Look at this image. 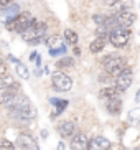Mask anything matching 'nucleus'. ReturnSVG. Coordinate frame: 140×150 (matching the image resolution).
<instances>
[{
	"instance_id": "nucleus-22",
	"label": "nucleus",
	"mask_w": 140,
	"mask_h": 150,
	"mask_svg": "<svg viewBox=\"0 0 140 150\" xmlns=\"http://www.w3.org/2000/svg\"><path fill=\"white\" fill-rule=\"evenodd\" d=\"M0 84H2V88H8V86H12V84H15V83H13V78H12V76L5 74V76H2V81H0Z\"/></svg>"
},
{
	"instance_id": "nucleus-2",
	"label": "nucleus",
	"mask_w": 140,
	"mask_h": 150,
	"mask_svg": "<svg viewBox=\"0 0 140 150\" xmlns=\"http://www.w3.org/2000/svg\"><path fill=\"white\" fill-rule=\"evenodd\" d=\"M35 18L31 17L28 12H23V13H18V17H15L13 20L7 22V28L10 31H17V33H25L28 28L31 27Z\"/></svg>"
},
{
	"instance_id": "nucleus-25",
	"label": "nucleus",
	"mask_w": 140,
	"mask_h": 150,
	"mask_svg": "<svg viewBox=\"0 0 140 150\" xmlns=\"http://www.w3.org/2000/svg\"><path fill=\"white\" fill-rule=\"evenodd\" d=\"M105 20H107V17H105V15H94V22H96L97 25H104Z\"/></svg>"
},
{
	"instance_id": "nucleus-14",
	"label": "nucleus",
	"mask_w": 140,
	"mask_h": 150,
	"mask_svg": "<svg viewBox=\"0 0 140 150\" xmlns=\"http://www.w3.org/2000/svg\"><path fill=\"white\" fill-rule=\"evenodd\" d=\"M122 93H124L122 89H119L117 86H112V88H104L99 94H101L102 99L110 101V99H117V97H120V94H122Z\"/></svg>"
},
{
	"instance_id": "nucleus-12",
	"label": "nucleus",
	"mask_w": 140,
	"mask_h": 150,
	"mask_svg": "<svg viewBox=\"0 0 140 150\" xmlns=\"http://www.w3.org/2000/svg\"><path fill=\"white\" fill-rule=\"evenodd\" d=\"M58 134L64 139V137H73L76 134V124L73 120H63L58 125Z\"/></svg>"
},
{
	"instance_id": "nucleus-8",
	"label": "nucleus",
	"mask_w": 140,
	"mask_h": 150,
	"mask_svg": "<svg viewBox=\"0 0 140 150\" xmlns=\"http://www.w3.org/2000/svg\"><path fill=\"white\" fill-rule=\"evenodd\" d=\"M18 91H20V86L18 84H12L8 88H2V104L5 107H10V104L17 99Z\"/></svg>"
},
{
	"instance_id": "nucleus-3",
	"label": "nucleus",
	"mask_w": 140,
	"mask_h": 150,
	"mask_svg": "<svg viewBox=\"0 0 140 150\" xmlns=\"http://www.w3.org/2000/svg\"><path fill=\"white\" fill-rule=\"evenodd\" d=\"M102 66H104V71L109 76H119L125 68V59L119 54H109L104 59Z\"/></svg>"
},
{
	"instance_id": "nucleus-27",
	"label": "nucleus",
	"mask_w": 140,
	"mask_h": 150,
	"mask_svg": "<svg viewBox=\"0 0 140 150\" xmlns=\"http://www.w3.org/2000/svg\"><path fill=\"white\" fill-rule=\"evenodd\" d=\"M130 119L132 120H140V109H135L130 112Z\"/></svg>"
},
{
	"instance_id": "nucleus-7",
	"label": "nucleus",
	"mask_w": 140,
	"mask_h": 150,
	"mask_svg": "<svg viewBox=\"0 0 140 150\" xmlns=\"http://www.w3.org/2000/svg\"><path fill=\"white\" fill-rule=\"evenodd\" d=\"M132 79H134V74H132V69L130 68H124V71L120 73L119 76H115V86H117L119 89H122V91H125V89L130 88L132 84Z\"/></svg>"
},
{
	"instance_id": "nucleus-1",
	"label": "nucleus",
	"mask_w": 140,
	"mask_h": 150,
	"mask_svg": "<svg viewBox=\"0 0 140 150\" xmlns=\"http://www.w3.org/2000/svg\"><path fill=\"white\" fill-rule=\"evenodd\" d=\"M10 112H12L13 117H17V119H22V120H31L36 117V109L35 106L31 104L26 97L20 96L18 94L17 99L10 104Z\"/></svg>"
},
{
	"instance_id": "nucleus-6",
	"label": "nucleus",
	"mask_w": 140,
	"mask_h": 150,
	"mask_svg": "<svg viewBox=\"0 0 140 150\" xmlns=\"http://www.w3.org/2000/svg\"><path fill=\"white\" fill-rule=\"evenodd\" d=\"M51 84L53 88L58 89V91H69L71 86H73V81H71L69 76H66L64 73L58 71V73L51 74Z\"/></svg>"
},
{
	"instance_id": "nucleus-35",
	"label": "nucleus",
	"mask_w": 140,
	"mask_h": 150,
	"mask_svg": "<svg viewBox=\"0 0 140 150\" xmlns=\"http://www.w3.org/2000/svg\"><path fill=\"white\" fill-rule=\"evenodd\" d=\"M41 137H43V139H46V137H48V132H46V130H43V132H41Z\"/></svg>"
},
{
	"instance_id": "nucleus-24",
	"label": "nucleus",
	"mask_w": 140,
	"mask_h": 150,
	"mask_svg": "<svg viewBox=\"0 0 140 150\" xmlns=\"http://www.w3.org/2000/svg\"><path fill=\"white\" fill-rule=\"evenodd\" d=\"M17 73H18V76H20V78H23V79H26V78H28V69H26L23 64H20V63H18V66H17Z\"/></svg>"
},
{
	"instance_id": "nucleus-9",
	"label": "nucleus",
	"mask_w": 140,
	"mask_h": 150,
	"mask_svg": "<svg viewBox=\"0 0 140 150\" xmlns=\"http://www.w3.org/2000/svg\"><path fill=\"white\" fill-rule=\"evenodd\" d=\"M69 147H71V150H89V140L86 137V134H83V132L74 134L71 137Z\"/></svg>"
},
{
	"instance_id": "nucleus-10",
	"label": "nucleus",
	"mask_w": 140,
	"mask_h": 150,
	"mask_svg": "<svg viewBox=\"0 0 140 150\" xmlns=\"http://www.w3.org/2000/svg\"><path fill=\"white\" fill-rule=\"evenodd\" d=\"M17 147L22 150H35L36 144H35V139L31 137V134L28 132H22L18 134L17 137Z\"/></svg>"
},
{
	"instance_id": "nucleus-21",
	"label": "nucleus",
	"mask_w": 140,
	"mask_h": 150,
	"mask_svg": "<svg viewBox=\"0 0 140 150\" xmlns=\"http://www.w3.org/2000/svg\"><path fill=\"white\" fill-rule=\"evenodd\" d=\"M5 10V15H7V17L10 18V20H13V17H18V7L17 5H10V7H7V8H4Z\"/></svg>"
},
{
	"instance_id": "nucleus-36",
	"label": "nucleus",
	"mask_w": 140,
	"mask_h": 150,
	"mask_svg": "<svg viewBox=\"0 0 140 150\" xmlns=\"http://www.w3.org/2000/svg\"><path fill=\"white\" fill-rule=\"evenodd\" d=\"M137 97H139V99H140V91H139V93H137Z\"/></svg>"
},
{
	"instance_id": "nucleus-34",
	"label": "nucleus",
	"mask_w": 140,
	"mask_h": 150,
	"mask_svg": "<svg viewBox=\"0 0 140 150\" xmlns=\"http://www.w3.org/2000/svg\"><path fill=\"white\" fill-rule=\"evenodd\" d=\"M58 150H64V144H63V142H59V144H58Z\"/></svg>"
},
{
	"instance_id": "nucleus-20",
	"label": "nucleus",
	"mask_w": 140,
	"mask_h": 150,
	"mask_svg": "<svg viewBox=\"0 0 140 150\" xmlns=\"http://www.w3.org/2000/svg\"><path fill=\"white\" fill-rule=\"evenodd\" d=\"M119 10H132L134 7V0H119L117 4H115Z\"/></svg>"
},
{
	"instance_id": "nucleus-4",
	"label": "nucleus",
	"mask_w": 140,
	"mask_h": 150,
	"mask_svg": "<svg viewBox=\"0 0 140 150\" xmlns=\"http://www.w3.org/2000/svg\"><path fill=\"white\" fill-rule=\"evenodd\" d=\"M130 30L129 28H115L114 31H110V36H109V41L114 45L115 48H124L125 45L130 41Z\"/></svg>"
},
{
	"instance_id": "nucleus-26",
	"label": "nucleus",
	"mask_w": 140,
	"mask_h": 150,
	"mask_svg": "<svg viewBox=\"0 0 140 150\" xmlns=\"http://www.w3.org/2000/svg\"><path fill=\"white\" fill-rule=\"evenodd\" d=\"M64 51H66L64 46H61V48H51L49 50V54H51V56H56L58 53H64Z\"/></svg>"
},
{
	"instance_id": "nucleus-11",
	"label": "nucleus",
	"mask_w": 140,
	"mask_h": 150,
	"mask_svg": "<svg viewBox=\"0 0 140 150\" xmlns=\"http://www.w3.org/2000/svg\"><path fill=\"white\" fill-rule=\"evenodd\" d=\"M119 18V23H120V27L122 28H129L132 23L135 22V13L132 12V10H119V13H115Z\"/></svg>"
},
{
	"instance_id": "nucleus-17",
	"label": "nucleus",
	"mask_w": 140,
	"mask_h": 150,
	"mask_svg": "<svg viewBox=\"0 0 140 150\" xmlns=\"http://www.w3.org/2000/svg\"><path fill=\"white\" fill-rule=\"evenodd\" d=\"M56 68L58 69H71V68H74V59L69 56H64L56 63Z\"/></svg>"
},
{
	"instance_id": "nucleus-32",
	"label": "nucleus",
	"mask_w": 140,
	"mask_h": 150,
	"mask_svg": "<svg viewBox=\"0 0 140 150\" xmlns=\"http://www.w3.org/2000/svg\"><path fill=\"white\" fill-rule=\"evenodd\" d=\"M117 2H119V0H104V4H105V5H115Z\"/></svg>"
},
{
	"instance_id": "nucleus-15",
	"label": "nucleus",
	"mask_w": 140,
	"mask_h": 150,
	"mask_svg": "<svg viewBox=\"0 0 140 150\" xmlns=\"http://www.w3.org/2000/svg\"><path fill=\"white\" fill-rule=\"evenodd\" d=\"M107 40L109 38H105V36H97L96 40L89 45V51L91 53H101L102 50L105 48V45H107Z\"/></svg>"
},
{
	"instance_id": "nucleus-16",
	"label": "nucleus",
	"mask_w": 140,
	"mask_h": 150,
	"mask_svg": "<svg viewBox=\"0 0 140 150\" xmlns=\"http://www.w3.org/2000/svg\"><path fill=\"white\" fill-rule=\"evenodd\" d=\"M107 112H110V114H120V110H122V101H120V97H117V99H110V101H107Z\"/></svg>"
},
{
	"instance_id": "nucleus-31",
	"label": "nucleus",
	"mask_w": 140,
	"mask_h": 150,
	"mask_svg": "<svg viewBox=\"0 0 140 150\" xmlns=\"http://www.w3.org/2000/svg\"><path fill=\"white\" fill-rule=\"evenodd\" d=\"M7 74V66H5V63H2V66H0V76H5Z\"/></svg>"
},
{
	"instance_id": "nucleus-30",
	"label": "nucleus",
	"mask_w": 140,
	"mask_h": 150,
	"mask_svg": "<svg viewBox=\"0 0 140 150\" xmlns=\"http://www.w3.org/2000/svg\"><path fill=\"white\" fill-rule=\"evenodd\" d=\"M58 41H59V36H53V38H49V41H46V43L51 46V45H56Z\"/></svg>"
},
{
	"instance_id": "nucleus-28",
	"label": "nucleus",
	"mask_w": 140,
	"mask_h": 150,
	"mask_svg": "<svg viewBox=\"0 0 140 150\" xmlns=\"http://www.w3.org/2000/svg\"><path fill=\"white\" fill-rule=\"evenodd\" d=\"M45 41V36H41V38H35V40H31L28 45H40V43H43Z\"/></svg>"
},
{
	"instance_id": "nucleus-13",
	"label": "nucleus",
	"mask_w": 140,
	"mask_h": 150,
	"mask_svg": "<svg viewBox=\"0 0 140 150\" xmlns=\"http://www.w3.org/2000/svg\"><path fill=\"white\" fill-rule=\"evenodd\" d=\"M110 149V140H107L105 137H92L89 140V150H109Z\"/></svg>"
},
{
	"instance_id": "nucleus-23",
	"label": "nucleus",
	"mask_w": 140,
	"mask_h": 150,
	"mask_svg": "<svg viewBox=\"0 0 140 150\" xmlns=\"http://www.w3.org/2000/svg\"><path fill=\"white\" fill-rule=\"evenodd\" d=\"M0 150H15V147H13V144L10 140L2 139V142H0Z\"/></svg>"
},
{
	"instance_id": "nucleus-18",
	"label": "nucleus",
	"mask_w": 140,
	"mask_h": 150,
	"mask_svg": "<svg viewBox=\"0 0 140 150\" xmlns=\"http://www.w3.org/2000/svg\"><path fill=\"white\" fill-rule=\"evenodd\" d=\"M64 40L68 41L69 45L76 46V43H78V35H76L73 30H66V31H64Z\"/></svg>"
},
{
	"instance_id": "nucleus-33",
	"label": "nucleus",
	"mask_w": 140,
	"mask_h": 150,
	"mask_svg": "<svg viewBox=\"0 0 140 150\" xmlns=\"http://www.w3.org/2000/svg\"><path fill=\"white\" fill-rule=\"evenodd\" d=\"M74 54H76V56H79V54H81V48H78V46H74Z\"/></svg>"
},
{
	"instance_id": "nucleus-19",
	"label": "nucleus",
	"mask_w": 140,
	"mask_h": 150,
	"mask_svg": "<svg viewBox=\"0 0 140 150\" xmlns=\"http://www.w3.org/2000/svg\"><path fill=\"white\" fill-rule=\"evenodd\" d=\"M49 101H51L53 104H56V112H54V115L61 114L63 110H64V107L68 106V101H58V99H54V97H51Z\"/></svg>"
},
{
	"instance_id": "nucleus-5",
	"label": "nucleus",
	"mask_w": 140,
	"mask_h": 150,
	"mask_svg": "<svg viewBox=\"0 0 140 150\" xmlns=\"http://www.w3.org/2000/svg\"><path fill=\"white\" fill-rule=\"evenodd\" d=\"M45 31H46V25H45L43 22L40 23L38 20H33L31 27L28 28L25 33H22V36H23V40H25L26 43H30V41L35 40V38H41V36L45 35Z\"/></svg>"
},
{
	"instance_id": "nucleus-29",
	"label": "nucleus",
	"mask_w": 140,
	"mask_h": 150,
	"mask_svg": "<svg viewBox=\"0 0 140 150\" xmlns=\"http://www.w3.org/2000/svg\"><path fill=\"white\" fill-rule=\"evenodd\" d=\"M0 5H2V8H7L12 5V0H0Z\"/></svg>"
}]
</instances>
